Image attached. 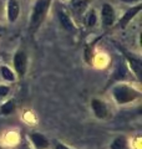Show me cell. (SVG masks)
<instances>
[{
  "instance_id": "6da1fadb",
  "label": "cell",
  "mask_w": 142,
  "mask_h": 149,
  "mask_svg": "<svg viewBox=\"0 0 142 149\" xmlns=\"http://www.w3.org/2000/svg\"><path fill=\"white\" fill-rule=\"evenodd\" d=\"M49 4H50V0H37L35 3L34 9H32V13H31V19H30L31 32H35L41 25V22L45 19V15L47 13V9H49Z\"/></svg>"
},
{
  "instance_id": "7a4b0ae2",
  "label": "cell",
  "mask_w": 142,
  "mask_h": 149,
  "mask_svg": "<svg viewBox=\"0 0 142 149\" xmlns=\"http://www.w3.org/2000/svg\"><path fill=\"white\" fill-rule=\"evenodd\" d=\"M141 96V93L138 91H136L135 88H131L126 85H120L113 88V97L117 101V103L125 104L137 100Z\"/></svg>"
},
{
  "instance_id": "3957f363",
  "label": "cell",
  "mask_w": 142,
  "mask_h": 149,
  "mask_svg": "<svg viewBox=\"0 0 142 149\" xmlns=\"http://www.w3.org/2000/svg\"><path fill=\"white\" fill-rule=\"evenodd\" d=\"M26 65H27V58L24 51H18L14 56V66L19 74V77H24L26 72Z\"/></svg>"
},
{
  "instance_id": "277c9868",
  "label": "cell",
  "mask_w": 142,
  "mask_h": 149,
  "mask_svg": "<svg viewBox=\"0 0 142 149\" xmlns=\"http://www.w3.org/2000/svg\"><path fill=\"white\" fill-rule=\"evenodd\" d=\"M101 16H102V22L105 26H111L115 21V10L110 4H103L102 10H101Z\"/></svg>"
},
{
  "instance_id": "5b68a950",
  "label": "cell",
  "mask_w": 142,
  "mask_h": 149,
  "mask_svg": "<svg viewBox=\"0 0 142 149\" xmlns=\"http://www.w3.org/2000/svg\"><path fill=\"white\" fill-rule=\"evenodd\" d=\"M121 51L125 54V57L127 58V61H129L130 66H131V68H132V71L136 73L137 77L141 78V68H142V62H141V60L134 57V56H131V54L127 52V51L124 50V49H121Z\"/></svg>"
},
{
  "instance_id": "8992f818",
  "label": "cell",
  "mask_w": 142,
  "mask_h": 149,
  "mask_svg": "<svg viewBox=\"0 0 142 149\" xmlns=\"http://www.w3.org/2000/svg\"><path fill=\"white\" fill-rule=\"evenodd\" d=\"M91 107H92V111H93L95 116H96L97 118L102 119L107 116V107L102 101L96 100V98L92 100L91 101Z\"/></svg>"
},
{
  "instance_id": "52a82bcc",
  "label": "cell",
  "mask_w": 142,
  "mask_h": 149,
  "mask_svg": "<svg viewBox=\"0 0 142 149\" xmlns=\"http://www.w3.org/2000/svg\"><path fill=\"white\" fill-rule=\"evenodd\" d=\"M141 9H142V6L141 5H137V6H134V8H131V9H129L126 13H125V15L121 17V20L118 21V26L120 27H126V25L130 22V20H132L137 14H138L140 11H141Z\"/></svg>"
},
{
  "instance_id": "ba28073f",
  "label": "cell",
  "mask_w": 142,
  "mask_h": 149,
  "mask_svg": "<svg viewBox=\"0 0 142 149\" xmlns=\"http://www.w3.org/2000/svg\"><path fill=\"white\" fill-rule=\"evenodd\" d=\"M19 3L16 0H9L8 1V19L10 22H14L19 16Z\"/></svg>"
},
{
  "instance_id": "9c48e42d",
  "label": "cell",
  "mask_w": 142,
  "mask_h": 149,
  "mask_svg": "<svg viewBox=\"0 0 142 149\" xmlns=\"http://www.w3.org/2000/svg\"><path fill=\"white\" fill-rule=\"evenodd\" d=\"M30 139L37 149H46L47 147H49V142H47L46 137L42 136L41 133H31Z\"/></svg>"
},
{
  "instance_id": "30bf717a",
  "label": "cell",
  "mask_w": 142,
  "mask_h": 149,
  "mask_svg": "<svg viewBox=\"0 0 142 149\" xmlns=\"http://www.w3.org/2000/svg\"><path fill=\"white\" fill-rule=\"evenodd\" d=\"M58 16H59V20H60V22H61V25H63L66 30H69V31L75 30V26H74L72 20H71L70 16H69L65 11L59 10V11H58Z\"/></svg>"
},
{
  "instance_id": "8fae6325",
  "label": "cell",
  "mask_w": 142,
  "mask_h": 149,
  "mask_svg": "<svg viewBox=\"0 0 142 149\" xmlns=\"http://www.w3.org/2000/svg\"><path fill=\"white\" fill-rule=\"evenodd\" d=\"M89 3H90V0H71V8L77 14H81L87 8Z\"/></svg>"
},
{
  "instance_id": "7c38bea8",
  "label": "cell",
  "mask_w": 142,
  "mask_h": 149,
  "mask_svg": "<svg viewBox=\"0 0 142 149\" xmlns=\"http://www.w3.org/2000/svg\"><path fill=\"white\" fill-rule=\"evenodd\" d=\"M110 149H130L129 143L125 137H117L116 139H113V142L111 143Z\"/></svg>"
},
{
  "instance_id": "4fadbf2b",
  "label": "cell",
  "mask_w": 142,
  "mask_h": 149,
  "mask_svg": "<svg viewBox=\"0 0 142 149\" xmlns=\"http://www.w3.org/2000/svg\"><path fill=\"white\" fill-rule=\"evenodd\" d=\"M0 111H1V113H3V114H5V116L11 114L13 112L15 111V102H14L13 100L5 102V103H4V104L1 106V108H0Z\"/></svg>"
},
{
  "instance_id": "5bb4252c",
  "label": "cell",
  "mask_w": 142,
  "mask_h": 149,
  "mask_svg": "<svg viewBox=\"0 0 142 149\" xmlns=\"http://www.w3.org/2000/svg\"><path fill=\"white\" fill-rule=\"evenodd\" d=\"M0 72H1V76H3V78H5L6 81H14L15 80V76H14V73H13V71L9 67H6V66H3V67H0Z\"/></svg>"
},
{
  "instance_id": "9a60e30c",
  "label": "cell",
  "mask_w": 142,
  "mask_h": 149,
  "mask_svg": "<svg viewBox=\"0 0 142 149\" xmlns=\"http://www.w3.org/2000/svg\"><path fill=\"white\" fill-rule=\"evenodd\" d=\"M126 74H127V71L124 65H120L118 66V68L116 70L115 74H113V80H124V78H126Z\"/></svg>"
},
{
  "instance_id": "2e32d148",
  "label": "cell",
  "mask_w": 142,
  "mask_h": 149,
  "mask_svg": "<svg viewBox=\"0 0 142 149\" xmlns=\"http://www.w3.org/2000/svg\"><path fill=\"white\" fill-rule=\"evenodd\" d=\"M85 22H86V25L90 26V27L96 24V14H95V10H90L89 11L86 17H85Z\"/></svg>"
},
{
  "instance_id": "e0dca14e",
  "label": "cell",
  "mask_w": 142,
  "mask_h": 149,
  "mask_svg": "<svg viewBox=\"0 0 142 149\" xmlns=\"http://www.w3.org/2000/svg\"><path fill=\"white\" fill-rule=\"evenodd\" d=\"M9 93V87L6 86H3V85H0V97H4V96H6Z\"/></svg>"
},
{
  "instance_id": "ac0fdd59",
  "label": "cell",
  "mask_w": 142,
  "mask_h": 149,
  "mask_svg": "<svg viewBox=\"0 0 142 149\" xmlns=\"http://www.w3.org/2000/svg\"><path fill=\"white\" fill-rule=\"evenodd\" d=\"M56 149H70V148L64 146V144H58V146H56Z\"/></svg>"
},
{
  "instance_id": "d6986e66",
  "label": "cell",
  "mask_w": 142,
  "mask_h": 149,
  "mask_svg": "<svg viewBox=\"0 0 142 149\" xmlns=\"http://www.w3.org/2000/svg\"><path fill=\"white\" fill-rule=\"evenodd\" d=\"M121 1H125V3H136V1H140V0H121Z\"/></svg>"
},
{
  "instance_id": "ffe728a7",
  "label": "cell",
  "mask_w": 142,
  "mask_h": 149,
  "mask_svg": "<svg viewBox=\"0 0 142 149\" xmlns=\"http://www.w3.org/2000/svg\"><path fill=\"white\" fill-rule=\"evenodd\" d=\"M3 31V27H0V32H1Z\"/></svg>"
},
{
  "instance_id": "44dd1931",
  "label": "cell",
  "mask_w": 142,
  "mask_h": 149,
  "mask_svg": "<svg viewBox=\"0 0 142 149\" xmlns=\"http://www.w3.org/2000/svg\"><path fill=\"white\" fill-rule=\"evenodd\" d=\"M0 149H3V148H1V147H0Z\"/></svg>"
}]
</instances>
